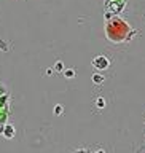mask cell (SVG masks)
I'll return each mask as SVG.
<instances>
[{
    "instance_id": "cell-1",
    "label": "cell",
    "mask_w": 145,
    "mask_h": 153,
    "mask_svg": "<svg viewBox=\"0 0 145 153\" xmlns=\"http://www.w3.org/2000/svg\"><path fill=\"white\" fill-rule=\"evenodd\" d=\"M93 65L96 69H107L108 67V59L104 57V56H99V57H96V59L93 61Z\"/></svg>"
},
{
    "instance_id": "cell-2",
    "label": "cell",
    "mask_w": 145,
    "mask_h": 153,
    "mask_svg": "<svg viewBox=\"0 0 145 153\" xmlns=\"http://www.w3.org/2000/svg\"><path fill=\"white\" fill-rule=\"evenodd\" d=\"M102 80H104V78H102V75H94V81H96V83H97V81L100 83Z\"/></svg>"
},
{
    "instance_id": "cell-3",
    "label": "cell",
    "mask_w": 145,
    "mask_h": 153,
    "mask_svg": "<svg viewBox=\"0 0 145 153\" xmlns=\"http://www.w3.org/2000/svg\"><path fill=\"white\" fill-rule=\"evenodd\" d=\"M5 134H6L8 137H11V136H13V129H6V132H5Z\"/></svg>"
},
{
    "instance_id": "cell-4",
    "label": "cell",
    "mask_w": 145,
    "mask_h": 153,
    "mask_svg": "<svg viewBox=\"0 0 145 153\" xmlns=\"http://www.w3.org/2000/svg\"><path fill=\"white\" fill-rule=\"evenodd\" d=\"M69 78H72V75H74V70H67V74H66Z\"/></svg>"
}]
</instances>
